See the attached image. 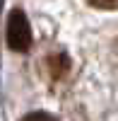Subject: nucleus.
Returning <instances> with one entry per match:
<instances>
[{
    "label": "nucleus",
    "instance_id": "1",
    "mask_svg": "<svg viewBox=\"0 0 118 121\" xmlns=\"http://www.w3.org/2000/svg\"><path fill=\"white\" fill-rule=\"evenodd\" d=\"M5 39L7 46L12 51L24 53L31 48V27H29V19L22 10H12L7 17V29H5Z\"/></svg>",
    "mask_w": 118,
    "mask_h": 121
},
{
    "label": "nucleus",
    "instance_id": "2",
    "mask_svg": "<svg viewBox=\"0 0 118 121\" xmlns=\"http://www.w3.org/2000/svg\"><path fill=\"white\" fill-rule=\"evenodd\" d=\"M48 65L53 68V80H60L63 75H65V70L70 68V63H67V56H51L48 58Z\"/></svg>",
    "mask_w": 118,
    "mask_h": 121
},
{
    "label": "nucleus",
    "instance_id": "3",
    "mask_svg": "<svg viewBox=\"0 0 118 121\" xmlns=\"http://www.w3.org/2000/svg\"><path fill=\"white\" fill-rule=\"evenodd\" d=\"M92 7H99V10H116L118 7V0H87Z\"/></svg>",
    "mask_w": 118,
    "mask_h": 121
},
{
    "label": "nucleus",
    "instance_id": "4",
    "mask_svg": "<svg viewBox=\"0 0 118 121\" xmlns=\"http://www.w3.org/2000/svg\"><path fill=\"white\" fill-rule=\"evenodd\" d=\"M22 121H58V119L51 116V114H46V112H31V114H27Z\"/></svg>",
    "mask_w": 118,
    "mask_h": 121
}]
</instances>
